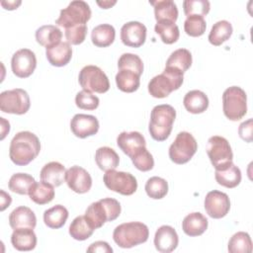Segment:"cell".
Returning <instances> with one entry per match:
<instances>
[{
    "mask_svg": "<svg viewBox=\"0 0 253 253\" xmlns=\"http://www.w3.org/2000/svg\"><path fill=\"white\" fill-rule=\"evenodd\" d=\"M41 151L39 137L31 131H20L11 140L9 156L18 166H25L32 162Z\"/></svg>",
    "mask_w": 253,
    "mask_h": 253,
    "instance_id": "1",
    "label": "cell"
},
{
    "mask_svg": "<svg viewBox=\"0 0 253 253\" xmlns=\"http://www.w3.org/2000/svg\"><path fill=\"white\" fill-rule=\"evenodd\" d=\"M176 119L175 109L167 104L155 106L150 114L148 130L151 137L156 141L166 140L173 127Z\"/></svg>",
    "mask_w": 253,
    "mask_h": 253,
    "instance_id": "2",
    "label": "cell"
},
{
    "mask_svg": "<svg viewBox=\"0 0 253 253\" xmlns=\"http://www.w3.org/2000/svg\"><path fill=\"white\" fill-rule=\"evenodd\" d=\"M120 203L112 198H105L92 203L85 211V217L94 229L103 226L106 221H113L121 214Z\"/></svg>",
    "mask_w": 253,
    "mask_h": 253,
    "instance_id": "3",
    "label": "cell"
},
{
    "mask_svg": "<svg viewBox=\"0 0 253 253\" xmlns=\"http://www.w3.org/2000/svg\"><path fill=\"white\" fill-rule=\"evenodd\" d=\"M148 227L139 221L125 222L118 225L113 232L114 241L122 248H131L147 241Z\"/></svg>",
    "mask_w": 253,
    "mask_h": 253,
    "instance_id": "4",
    "label": "cell"
},
{
    "mask_svg": "<svg viewBox=\"0 0 253 253\" xmlns=\"http://www.w3.org/2000/svg\"><path fill=\"white\" fill-rule=\"evenodd\" d=\"M183 72L173 67H165L161 74L154 76L148 83V92L154 98H165L179 89L184 81Z\"/></svg>",
    "mask_w": 253,
    "mask_h": 253,
    "instance_id": "5",
    "label": "cell"
},
{
    "mask_svg": "<svg viewBox=\"0 0 253 253\" xmlns=\"http://www.w3.org/2000/svg\"><path fill=\"white\" fill-rule=\"evenodd\" d=\"M222 111L230 121H239L247 113V96L238 86H231L222 94Z\"/></svg>",
    "mask_w": 253,
    "mask_h": 253,
    "instance_id": "6",
    "label": "cell"
},
{
    "mask_svg": "<svg viewBox=\"0 0 253 253\" xmlns=\"http://www.w3.org/2000/svg\"><path fill=\"white\" fill-rule=\"evenodd\" d=\"M91 9L85 1H71L66 8L60 11L55 24L64 29L78 25H86L91 18Z\"/></svg>",
    "mask_w": 253,
    "mask_h": 253,
    "instance_id": "7",
    "label": "cell"
},
{
    "mask_svg": "<svg viewBox=\"0 0 253 253\" xmlns=\"http://www.w3.org/2000/svg\"><path fill=\"white\" fill-rule=\"evenodd\" d=\"M206 150L215 170H222L232 162L233 153L231 146L223 136L213 135L210 137Z\"/></svg>",
    "mask_w": 253,
    "mask_h": 253,
    "instance_id": "8",
    "label": "cell"
},
{
    "mask_svg": "<svg viewBox=\"0 0 253 253\" xmlns=\"http://www.w3.org/2000/svg\"><path fill=\"white\" fill-rule=\"evenodd\" d=\"M197 149L196 138L188 131H181L169 147V158L176 164H185L191 160Z\"/></svg>",
    "mask_w": 253,
    "mask_h": 253,
    "instance_id": "9",
    "label": "cell"
},
{
    "mask_svg": "<svg viewBox=\"0 0 253 253\" xmlns=\"http://www.w3.org/2000/svg\"><path fill=\"white\" fill-rule=\"evenodd\" d=\"M78 81L83 90L96 93H106L110 89V82L105 72L96 65L84 66L78 76Z\"/></svg>",
    "mask_w": 253,
    "mask_h": 253,
    "instance_id": "10",
    "label": "cell"
},
{
    "mask_svg": "<svg viewBox=\"0 0 253 253\" xmlns=\"http://www.w3.org/2000/svg\"><path fill=\"white\" fill-rule=\"evenodd\" d=\"M31 107L30 97L24 89L16 88L0 94V110L3 113L24 115Z\"/></svg>",
    "mask_w": 253,
    "mask_h": 253,
    "instance_id": "11",
    "label": "cell"
},
{
    "mask_svg": "<svg viewBox=\"0 0 253 253\" xmlns=\"http://www.w3.org/2000/svg\"><path fill=\"white\" fill-rule=\"evenodd\" d=\"M103 181L109 190L124 196H130L137 189L135 177L128 172L116 171L115 169L106 171Z\"/></svg>",
    "mask_w": 253,
    "mask_h": 253,
    "instance_id": "12",
    "label": "cell"
},
{
    "mask_svg": "<svg viewBox=\"0 0 253 253\" xmlns=\"http://www.w3.org/2000/svg\"><path fill=\"white\" fill-rule=\"evenodd\" d=\"M37 67V57L34 51L29 48L17 50L11 59L13 73L19 78H27L33 74Z\"/></svg>",
    "mask_w": 253,
    "mask_h": 253,
    "instance_id": "13",
    "label": "cell"
},
{
    "mask_svg": "<svg viewBox=\"0 0 253 253\" xmlns=\"http://www.w3.org/2000/svg\"><path fill=\"white\" fill-rule=\"evenodd\" d=\"M229 209L230 201L225 193L213 190L207 194L205 198V210L211 218L224 217L228 213Z\"/></svg>",
    "mask_w": 253,
    "mask_h": 253,
    "instance_id": "14",
    "label": "cell"
},
{
    "mask_svg": "<svg viewBox=\"0 0 253 253\" xmlns=\"http://www.w3.org/2000/svg\"><path fill=\"white\" fill-rule=\"evenodd\" d=\"M65 182L69 189L77 194L87 193L92 187L90 174L82 167L74 165L66 170Z\"/></svg>",
    "mask_w": 253,
    "mask_h": 253,
    "instance_id": "15",
    "label": "cell"
},
{
    "mask_svg": "<svg viewBox=\"0 0 253 253\" xmlns=\"http://www.w3.org/2000/svg\"><path fill=\"white\" fill-rule=\"evenodd\" d=\"M146 32V27L142 23L127 22L121 29V40L126 46L139 47L145 42Z\"/></svg>",
    "mask_w": 253,
    "mask_h": 253,
    "instance_id": "16",
    "label": "cell"
},
{
    "mask_svg": "<svg viewBox=\"0 0 253 253\" xmlns=\"http://www.w3.org/2000/svg\"><path fill=\"white\" fill-rule=\"evenodd\" d=\"M70 128L73 134L79 138L94 135L99 130V121L95 116L76 114L70 122Z\"/></svg>",
    "mask_w": 253,
    "mask_h": 253,
    "instance_id": "17",
    "label": "cell"
},
{
    "mask_svg": "<svg viewBox=\"0 0 253 253\" xmlns=\"http://www.w3.org/2000/svg\"><path fill=\"white\" fill-rule=\"evenodd\" d=\"M178 243V234L172 226L162 225L156 230L154 235V245L159 252L170 253L177 248Z\"/></svg>",
    "mask_w": 253,
    "mask_h": 253,
    "instance_id": "18",
    "label": "cell"
},
{
    "mask_svg": "<svg viewBox=\"0 0 253 253\" xmlns=\"http://www.w3.org/2000/svg\"><path fill=\"white\" fill-rule=\"evenodd\" d=\"M9 224L13 229L35 228L37 217L35 212L28 207H18L9 215Z\"/></svg>",
    "mask_w": 253,
    "mask_h": 253,
    "instance_id": "19",
    "label": "cell"
},
{
    "mask_svg": "<svg viewBox=\"0 0 253 253\" xmlns=\"http://www.w3.org/2000/svg\"><path fill=\"white\" fill-rule=\"evenodd\" d=\"M45 55L51 65L61 67L69 63L72 57V47L67 42H60L55 45L47 47Z\"/></svg>",
    "mask_w": 253,
    "mask_h": 253,
    "instance_id": "20",
    "label": "cell"
},
{
    "mask_svg": "<svg viewBox=\"0 0 253 253\" xmlns=\"http://www.w3.org/2000/svg\"><path fill=\"white\" fill-rule=\"evenodd\" d=\"M117 144L128 157L139 147L146 146L144 136L138 131H123L117 137Z\"/></svg>",
    "mask_w": 253,
    "mask_h": 253,
    "instance_id": "21",
    "label": "cell"
},
{
    "mask_svg": "<svg viewBox=\"0 0 253 253\" xmlns=\"http://www.w3.org/2000/svg\"><path fill=\"white\" fill-rule=\"evenodd\" d=\"M11 243L18 251H31L37 245V235L33 228L14 229L11 235Z\"/></svg>",
    "mask_w": 253,
    "mask_h": 253,
    "instance_id": "22",
    "label": "cell"
},
{
    "mask_svg": "<svg viewBox=\"0 0 253 253\" xmlns=\"http://www.w3.org/2000/svg\"><path fill=\"white\" fill-rule=\"evenodd\" d=\"M65 167L56 161L45 164L40 173L41 180L53 187L60 186L65 181Z\"/></svg>",
    "mask_w": 253,
    "mask_h": 253,
    "instance_id": "23",
    "label": "cell"
},
{
    "mask_svg": "<svg viewBox=\"0 0 253 253\" xmlns=\"http://www.w3.org/2000/svg\"><path fill=\"white\" fill-rule=\"evenodd\" d=\"M209 221L201 212H192L185 216L182 221L183 231L191 237L202 235L208 228Z\"/></svg>",
    "mask_w": 253,
    "mask_h": 253,
    "instance_id": "24",
    "label": "cell"
},
{
    "mask_svg": "<svg viewBox=\"0 0 253 253\" xmlns=\"http://www.w3.org/2000/svg\"><path fill=\"white\" fill-rule=\"evenodd\" d=\"M183 104L189 113L202 114L209 107V98L200 90H192L185 95Z\"/></svg>",
    "mask_w": 253,
    "mask_h": 253,
    "instance_id": "25",
    "label": "cell"
},
{
    "mask_svg": "<svg viewBox=\"0 0 253 253\" xmlns=\"http://www.w3.org/2000/svg\"><path fill=\"white\" fill-rule=\"evenodd\" d=\"M154 8V16L156 21H171L175 23L178 19V8L172 0L149 1Z\"/></svg>",
    "mask_w": 253,
    "mask_h": 253,
    "instance_id": "26",
    "label": "cell"
},
{
    "mask_svg": "<svg viewBox=\"0 0 253 253\" xmlns=\"http://www.w3.org/2000/svg\"><path fill=\"white\" fill-rule=\"evenodd\" d=\"M61 38V31L54 25H44L36 31L37 42L45 48L59 43Z\"/></svg>",
    "mask_w": 253,
    "mask_h": 253,
    "instance_id": "27",
    "label": "cell"
},
{
    "mask_svg": "<svg viewBox=\"0 0 253 253\" xmlns=\"http://www.w3.org/2000/svg\"><path fill=\"white\" fill-rule=\"evenodd\" d=\"M95 161L103 171L114 170L119 166L120 157L118 153L109 146H102L96 150Z\"/></svg>",
    "mask_w": 253,
    "mask_h": 253,
    "instance_id": "28",
    "label": "cell"
},
{
    "mask_svg": "<svg viewBox=\"0 0 253 253\" xmlns=\"http://www.w3.org/2000/svg\"><path fill=\"white\" fill-rule=\"evenodd\" d=\"M214 177L216 182L228 189L235 188L241 182V171L232 162L222 170H215Z\"/></svg>",
    "mask_w": 253,
    "mask_h": 253,
    "instance_id": "29",
    "label": "cell"
},
{
    "mask_svg": "<svg viewBox=\"0 0 253 253\" xmlns=\"http://www.w3.org/2000/svg\"><path fill=\"white\" fill-rule=\"evenodd\" d=\"M116 37L115 28L110 24H101L96 26L91 33L93 44L98 47H107L111 45Z\"/></svg>",
    "mask_w": 253,
    "mask_h": 253,
    "instance_id": "30",
    "label": "cell"
},
{
    "mask_svg": "<svg viewBox=\"0 0 253 253\" xmlns=\"http://www.w3.org/2000/svg\"><path fill=\"white\" fill-rule=\"evenodd\" d=\"M68 218V211L61 205H56L43 212V221L45 225L52 229L62 227Z\"/></svg>",
    "mask_w": 253,
    "mask_h": 253,
    "instance_id": "31",
    "label": "cell"
},
{
    "mask_svg": "<svg viewBox=\"0 0 253 253\" xmlns=\"http://www.w3.org/2000/svg\"><path fill=\"white\" fill-rule=\"evenodd\" d=\"M30 199L38 205L50 203L54 198L53 186L45 182H36L29 191Z\"/></svg>",
    "mask_w": 253,
    "mask_h": 253,
    "instance_id": "32",
    "label": "cell"
},
{
    "mask_svg": "<svg viewBox=\"0 0 253 253\" xmlns=\"http://www.w3.org/2000/svg\"><path fill=\"white\" fill-rule=\"evenodd\" d=\"M139 75L127 69H120L116 75V83L118 88L126 93L136 91L140 85Z\"/></svg>",
    "mask_w": 253,
    "mask_h": 253,
    "instance_id": "33",
    "label": "cell"
},
{
    "mask_svg": "<svg viewBox=\"0 0 253 253\" xmlns=\"http://www.w3.org/2000/svg\"><path fill=\"white\" fill-rule=\"evenodd\" d=\"M232 26L231 24L226 20H221L213 24L211 27V30L209 34V42L218 46L224 42H226L232 35Z\"/></svg>",
    "mask_w": 253,
    "mask_h": 253,
    "instance_id": "34",
    "label": "cell"
},
{
    "mask_svg": "<svg viewBox=\"0 0 253 253\" xmlns=\"http://www.w3.org/2000/svg\"><path fill=\"white\" fill-rule=\"evenodd\" d=\"M155 33L160 36L161 41L166 44L176 42L180 37L178 26L171 21H158L154 27Z\"/></svg>",
    "mask_w": 253,
    "mask_h": 253,
    "instance_id": "35",
    "label": "cell"
},
{
    "mask_svg": "<svg viewBox=\"0 0 253 253\" xmlns=\"http://www.w3.org/2000/svg\"><path fill=\"white\" fill-rule=\"evenodd\" d=\"M94 230L85 215L75 217L69 226V234L72 238L79 241L88 239L93 234Z\"/></svg>",
    "mask_w": 253,
    "mask_h": 253,
    "instance_id": "36",
    "label": "cell"
},
{
    "mask_svg": "<svg viewBox=\"0 0 253 253\" xmlns=\"http://www.w3.org/2000/svg\"><path fill=\"white\" fill-rule=\"evenodd\" d=\"M192 65V54L186 48H178L174 50L166 61L165 67H173L181 72L187 71Z\"/></svg>",
    "mask_w": 253,
    "mask_h": 253,
    "instance_id": "37",
    "label": "cell"
},
{
    "mask_svg": "<svg viewBox=\"0 0 253 253\" xmlns=\"http://www.w3.org/2000/svg\"><path fill=\"white\" fill-rule=\"evenodd\" d=\"M35 183V178L30 174L16 173L11 176L8 187L14 193L20 195H29V191Z\"/></svg>",
    "mask_w": 253,
    "mask_h": 253,
    "instance_id": "38",
    "label": "cell"
},
{
    "mask_svg": "<svg viewBox=\"0 0 253 253\" xmlns=\"http://www.w3.org/2000/svg\"><path fill=\"white\" fill-rule=\"evenodd\" d=\"M228 251L230 253H250L252 251L250 235L244 231L233 234L228 241Z\"/></svg>",
    "mask_w": 253,
    "mask_h": 253,
    "instance_id": "39",
    "label": "cell"
},
{
    "mask_svg": "<svg viewBox=\"0 0 253 253\" xmlns=\"http://www.w3.org/2000/svg\"><path fill=\"white\" fill-rule=\"evenodd\" d=\"M144 189L149 198L160 200L168 193V183L161 177L153 176L146 181Z\"/></svg>",
    "mask_w": 253,
    "mask_h": 253,
    "instance_id": "40",
    "label": "cell"
},
{
    "mask_svg": "<svg viewBox=\"0 0 253 253\" xmlns=\"http://www.w3.org/2000/svg\"><path fill=\"white\" fill-rule=\"evenodd\" d=\"M129 158L131 159L134 167L142 172L149 171L154 166V159L145 146L139 147L131 154Z\"/></svg>",
    "mask_w": 253,
    "mask_h": 253,
    "instance_id": "41",
    "label": "cell"
},
{
    "mask_svg": "<svg viewBox=\"0 0 253 253\" xmlns=\"http://www.w3.org/2000/svg\"><path fill=\"white\" fill-rule=\"evenodd\" d=\"M118 67L120 69H127L135 72L139 76L143 72V62L141 58L133 53H124L121 55L118 61Z\"/></svg>",
    "mask_w": 253,
    "mask_h": 253,
    "instance_id": "42",
    "label": "cell"
},
{
    "mask_svg": "<svg viewBox=\"0 0 253 253\" xmlns=\"http://www.w3.org/2000/svg\"><path fill=\"white\" fill-rule=\"evenodd\" d=\"M207 23L202 16H189L184 22V31L190 37H201L206 32Z\"/></svg>",
    "mask_w": 253,
    "mask_h": 253,
    "instance_id": "43",
    "label": "cell"
},
{
    "mask_svg": "<svg viewBox=\"0 0 253 253\" xmlns=\"http://www.w3.org/2000/svg\"><path fill=\"white\" fill-rule=\"evenodd\" d=\"M184 13L189 16H206L211 9V4L208 0H185L183 2Z\"/></svg>",
    "mask_w": 253,
    "mask_h": 253,
    "instance_id": "44",
    "label": "cell"
},
{
    "mask_svg": "<svg viewBox=\"0 0 253 253\" xmlns=\"http://www.w3.org/2000/svg\"><path fill=\"white\" fill-rule=\"evenodd\" d=\"M75 104L79 109L93 111L96 110L100 104V100L97 96L89 91L82 90L76 94Z\"/></svg>",
    "mask_w": 253,
    "mask_h": 253,
    "instance_id": "45",
    "label": "cell"
},
{
    "mask_svg": "<svg viewBox=\"0 0 253 253\" xmlns=\"http://www.w3.org/2000/svg\"><path fill=\"white\" fill-rule=\"evenodd\" d=\"M87 26L86 25H78L74 27H70L65 29V38L67 42L70 44H80L85 41L87 35Z\"/></svg>",
    "mask_w": 253,
    "mask_h": 253,
    "instance_id": "46",
    "label": "cell"
},
{
    "mask_svg": "<svg viewBox=\"0 0 253 253\" xmlns=\"http://www.w3.org/2000/svg\"><path fill=\"white\" fill-rule=\"evenodd\" d=\"M252 119H249L242 124H240L239 128H238V134L239 136L245 140L246 142H251L252 141Z\"/></svg>",
    "mask_w": 253,
    "mask_h": 253,
    "instance_id": "47",
    "label": "cell"
},
{
    "mask_svg": "<svg viewBox=\"0 0 253 253\" xmlns=\"http://www.w3.org/2000/svg\"><path fill=\"white\" fill-rule=\"evenodd\" d=\"M87 252H100V253H112V247L106 241H96L92 243L88 248Z\"/></svg>",
    "mask_w": 253,
    "mask_h": 253,
    "instance_id": "48",
    "label": "cell"
},
{
    "mask_svg": "<svg viewBox=\"0 0 253 253\" xmlns=\"http://www.w3.org/2000/svg\"><path fill=\"white\" fill-rule=\"evenodd\" d=\"M1 193V211H4L7 207L10 206L11 202H12V199H11V196L7 193H5L3 190L0 191Z\"/></svg>",
    "mask_w": 253,
    "mask_h": 253,
    "instance_id": "49",
    "label": "cell"
},
{
    "mask_svg": "<svg viewBox=\"0 0 253 253\" xmlns=\"http://www.w3.org/2000/svg\"><path fill=\"white\" fill-rule=\"evenodd\" d=\"M21 1H2L1 5L4 9L7 10H14L17 9L21 5Z\"/></svg>",
    "mask_w": 253,
    "mask_h": 253,
    "instance_id": "50",
    "label": "cell"
},
{
    "mask_svg": "<svg viewBox=\"0 0 253 253\" xmlns=\"http://www.w3.org/2000/svg\"><path fill=\"white\" fill-rule=\"evenodd\" d=\"M117 3V1H97V4L101 7V8H103V9H109V8H111L113 5H115Z\"/></svg>",
    "mask_w": 253,
    "mask_h": 253,
    "instance_id": "51",
    "label": "cell"
}]
</instances>
